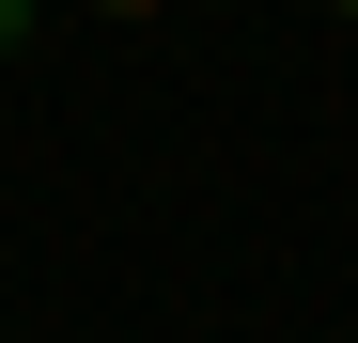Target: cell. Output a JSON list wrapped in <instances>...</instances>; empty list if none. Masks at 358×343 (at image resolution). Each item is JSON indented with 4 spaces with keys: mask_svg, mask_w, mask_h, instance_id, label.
Returning <instances> with one entry per match:
<instances>
[{
    "mask_svg": "<svg viewBox=\"0 0 358 343\" xmlns=\"http://www.w3.org/2000/svg\"><path fill=\"white\" fill-rule=\"evenodd\" d=\"M78 16H125V31H141V16H171V0H78Z\"/></svg>",
    "mask_w": 358,
    "mask_h": 343,
    "instance_id": "obj_2",
    "label": "cell"
},
{
    "mask_svg": "<svg viewBox=\"0 0 358 343\" xmlns=\"http://www.w3.org/2000/svg\"><path fill=\"white\" fill-rule=\"evenodd\" d=\"M31 16H47V0H0V63H16V47H31Z\"/></svg>",
    "mask_w": 358,
    "mask_h": 343,
    "instance_id": "obj_1",
    "label": "cell"
}]
</instances>
